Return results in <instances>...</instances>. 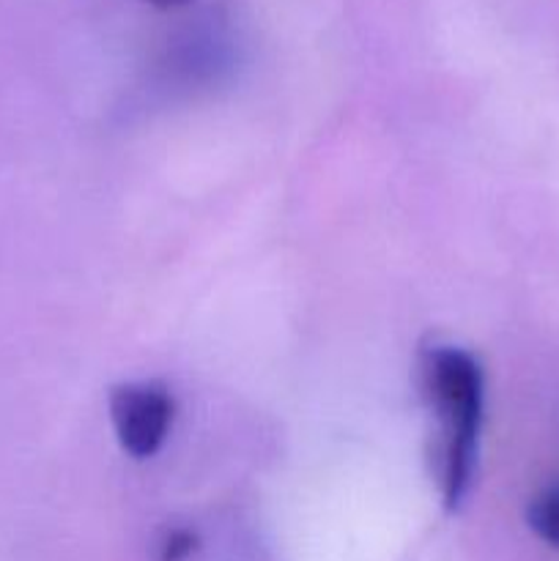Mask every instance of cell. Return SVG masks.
I'll return each mask as SVG.
<instances>
[{"label": "cell", "instance_id": "obj_1", "mask_svg": "<svg viewBox=\"0 0 559 561\" xmlns=\"http://www.w3.org/2000/svg\"><path fill=\"white\" fill-rule=\"evenodd\" d=\"M420 381L427 405L438 422L433 449L442 504L455 513L475 485L480 455L486 376L482 365L458 345H431L420 359Z\"/></svg>", "mask_w": 559, "mask_h": 561}, {"label": "cell", "instance_id": "obj_2", "mask_svg": "<svg viewBox=\"0 0 559 561\" xmlns=\"http://www.w3.org/2000/svg\"><path fill=\"white\" fill-rule=\"evenodd\" d=\"M175 420V398L159 381H129L110 392V422L129 458L146 460L162 449Z\"/></svg>", "mask_w": 559, "mask_h": 561}, {"label": "cell", "instance_id": "obj_3", "mask_svg": "<svg viewBox=\"0 0 559 561\" xmlns=\"http://www.w3.org/2000/svg\"><path fill=\"white\" fill-rule=\"evenodd\" d=\"M526 524L546 546L559 548V482H551L526 507Z\"/></svg>", "mask_w": 559, "mask_h": 561}, {"label": "cell", "instance_id": "obj_4", "mask_svg": "<svg viewBox=\"0 0 559 561\" xmlns=\"http://www.w3.org/2000/svg\"><path fill=\"white\" fill-rule=\"evenodd\" d=\"M195 535L186 529H173L164 535L162 546H159V561H184L195 551Z\"/></svg>", "mask_w": 559, "mask_h": 561}, {"label": "cell", "instance_id": "obj_5", "mask_svg": "<svg viewBox=\"0 0 559 561\" xmlns=\"http://www.w3.org/2000/svg\"><path fill=\"white\" fill-rule=\"evenodd\" d=\"M148 3L159 5V9H175V5H184L190 3V0H148Z\"/></svg>", "mask_w": 559, "mask_h": 561}]
</instances>
